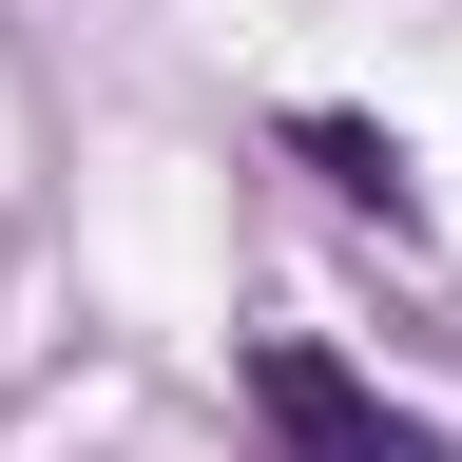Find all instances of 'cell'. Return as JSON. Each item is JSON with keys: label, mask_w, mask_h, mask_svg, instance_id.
<instances>
[{"label": "cell", "mask_w": 462, "mask_h": 462, "mask_svg": "<svg viewBox=\"0 0 462 462\" xmlns=\"http://www.w3.org/2000/svg\"><path fill=\"white\" fill-rule=\"evenodd\" d=\"M251 404H270V443H289V462H462L424 404H385V385L346 366V346H309V328H270V346H251Z\"/></svg>", "instance_id": "1"}, {"label": "cell", "mask_w": 462, "mask_h": 462, "mask_svg": "<svg viewBox=\"0 0 462 462\" xmlns=\"http://www.w3.org/2000/svg\"><path fill=\"white\" fill-rule=\"evenodd\" d=\"M309 154H328V173H346L366 212H404V154H385V135H346V116H309Z\"/></svg>", "instance_id": "2"}]
</instances>
